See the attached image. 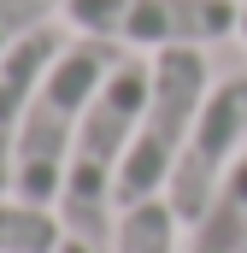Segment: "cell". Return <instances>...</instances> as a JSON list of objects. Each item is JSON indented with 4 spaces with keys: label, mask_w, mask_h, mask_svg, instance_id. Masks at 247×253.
Returning <instances> with one entry per match:
<instances>
[{
    "label": "cell",
    "mask_w": 247,
    "mask_h": 253,
    "mask_svg": "<svg viewBox=\"0 0 247 253\" xmlns=\"http://www.w3.org/2000/svg\"><path fill=\"white\" fill-rule=\"evenodd\" d=\"M124 59V47L77 36L65 42V53L47 65L24 129H18V153H12V194L30 206H59L65 171H71V147H77V124L88 112V100L100 94V83L112 77V65Z\"/></svg>",
    "instance_id": "cell-2"
},
{
    "label": "cell",
    "mask_w": 247,
    "mask_h": 253,
    "mask_svg": "<svg viewBox=\"0 0 247 253\" xmlns=\"http://www.w3.org/2000/svg\"><path fill=\"white\" fill-rule=\"evenodd\" d=\"M147 59H118L112 77L100 83V94L88 100L82 124H77V147H71V171H65L59 189V224L65 236H82L94 248L112 242V224H118V171L124 153L135 141L141 124V106H147Z\"/></svg>",
    "instance_id": "cell-1"
},
{
    "label": "cell",
    "mask_w": 247,
    "mask_h": 253,
    "mask_svg": "<svg viewBox=\"0 0 247 253\" xmlns=\"http://www.w3.org/2000/svg\"><path fill=\"white\" fill-rule=\"evenodd\" d=\"M59 242H65V224L53 206L0 194V253H59Z\"/></svg>",
    "instance_id": "cell-8"
},
{
    "label": "cell",
    "mask_w": 247,
    "mask_h": 253,
    "mask_svg": "<svg viewBox=\"0 0 247 253\" xmlns=\"http://www.w3.org/2000/svg\"><path fill=\"white\" fill-rule=\"evenodd\" d=\"M65 53V36L47 24L36 36H24L18 47L0 53V194H12V153H18V129H24V112L47 77V65Z\"/></svg>",
    "instance_id": "cell-6"
},
{
    "label": "cell",
    "mask_w": 247,
    "mask_h": 253,
    "mask_svg": "<svg viewBox=\"0 0 247 253\" xmlns=\"http://www.w3.org/2000/svg\"><path fill=\"white\" fill-rule=\"evenodd\" d=\"M77 36L112 47H212L242 30V0H71L65 6Z\"/></svg>",
    "instance_id": "cell-4"
},
{
    "label": "cell",
    "mask_w": 247,
    "mask_h": 253,
    "mask_svg": "<svg viewBox=\"0 0 247 253\" xmlns=\"http://www.w3.org/2000/svg\"><path fill=\"white\" fill-rule=\"evenodd\" d=\"M242 153H247V77L236 71V77H218L212 83V94H206L194 129H188L183 153H177V171L165 183L171 212L183 224H194L212 206V194L224 189V177H230V165Z\"/></svg>",
    "instance_id": "cell-5"
},
{
    "label": "cell",
    "mask_w": 247,
    "mask_h": 253,
    "mask_svg": "<svg viewBox=\"0 0 247 253\" xmlns=\"http://www.w3.org/2000/svg\"><path fill=\"white\" fill-rule=\"evenodd\" d=\"M147 65H153V77H147V106H141L135 141H129L124 171H118V212L165 194L171 171H177V153H183L188 129H194L206 94H212L206 47H165Z\"/></svg>",
    "instance_id": "cell-3"
},
{
    "label": "cell",
    "mask_w": 247,
    "mask_h": 253,
    "mask_svg": "<svg viewBox=\"0 0 247 253\" xmlns=\"http://www.w3.org/2000/svg\"><path fill=\"white\" fill-rule=\"evenodd\" d=\"M65 6H71V0H0V53L18 47V42L36 36V30H47L53 12H65Z\"/></svg>",
    "instance_id": "cell-9"
},
{
    "label": "cell",
    "mask_w": 247,
    "mask_h": 253,
    "mask_svg": "<svg viewBox=\"0 0 247 253\" xmlns=\"http://www.w3.org/2000/svg\"><path fill=\"white\" fill-rule=\"evenodd\" d=\"M242 253H247V248H242Z\"/></svg>",
    "instance_id": "cell-12"
},
{
    "label": "cell",
    "mask_w": 247,
    "mask_h": 253,
    "mask_svg": "<svg viewBox=\"0 0 247 253\" xmlns=\"http://www.w3.org/2000/svg\"><path fill=\"white\" fill-rule=\"evenodd\" d=\"M177 212L171 200H141V206H124L118 224H112V253H183L177 248Z\"/></svg>",
    "instance_id": "cell-7"
},
{
    "label": "cell",
    "mask_w": 247,
    "mask_h": 253,
    "mask_svg": "<svg viewBox=\"0 0 247 253\" xmlns=\"http://www.w3.org/2000/svg\"><path fill=\"white\" fill-rule=\"evenodd\" d=\"M236 36H242V42H247V0H242V30H236Z\"/></svg>",
    "instance_id": "cell-11"
},
{
    "label": "cell",
    "mask_w": 247,
    "mask_h": 253,
    "mask_svg": "<svg viewBox=\"0 0 247 253\" xmlns=\"http://www.w3.org/2000/svg\"><path fill=\"white\" fill-rule=\"evenodd\" d=\"M59 253H100V248H94V242H82V236H65Z\"/></svg>",
    "instance_id": "cell-10"
}]
</instances>
